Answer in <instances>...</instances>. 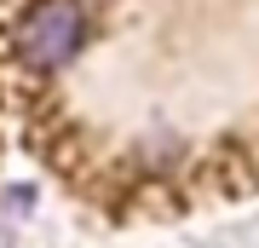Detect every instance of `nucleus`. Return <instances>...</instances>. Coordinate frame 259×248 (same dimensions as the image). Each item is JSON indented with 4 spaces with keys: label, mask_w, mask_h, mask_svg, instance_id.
Wrapping results in <instances>:
<instances>
[{
    "label": "nucleus",
    "mask_w": 259,
    "mask_h": 248,
    "mask_svg": "<svg viewBox=\"0 0 259 248\" xmlns=\"http://www.w3.org/2000/svg\"><path fill=\"white\" fill-rule=\"evenodd\" d=\"M87 41V6L81 0H35L18 23V58L29 69H64Z\"/></svg>",
    "instance_id": "nucleus-1"
}]
</instances>
